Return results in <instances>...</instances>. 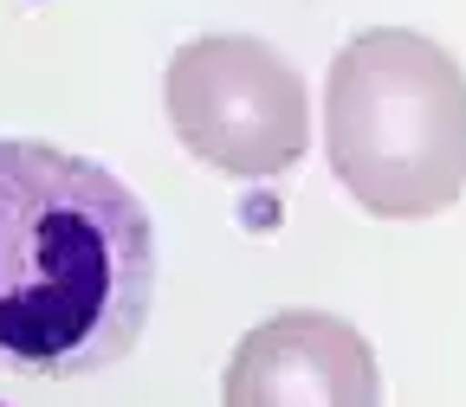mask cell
<instances>
[{
  "mask_svg": "<svg viewBox=\"0 0 466 407\" xmlns=\"http://www.w3.org/2000/svg\"><path fill=\"white\" fill-rule=\"evenodd\" d=\"M156 304V226L110 168L0 143V375L72 382L124 362Z\"/></svg>",
  "mask_w": 466,
  "mask_h": 407,
  "instance_id": "6da1fadb",
  "label": "cell"
},
{
  "mask_svg": "<svg viewBox=\"0 0 466 407\" xmlns=\"http://www.w3.org/2000/svg\"><path fill=\"white\" fill-rule=\"evenodd\" d=\"M330 174L376 220H434L466 188V72L408 26L357 33L324 78Z\"/></svg>",
  "mask_w": 466,
  "mask_h": 407,
  "instance_id": "7a4b0ae2",
  "label": "cell"
},
{
  "mask_svg": "<svg viewBox=\"0 0 466 407\" xmlns=\"http://www.w3.org/2000/svg\"><path fill=\"white\" fill-rule=\"evenodd\" d=\"M162 110L195 162L240 182L285 174L311 149V91L299 65L247 33H208L175 45L162 72Z\"/></svg>",
  "mask_w": 466,
  "mask_h": 407,
  "instance_id": "3957f363",
  "label": "cell"
},
{
  "mask_svg": "<svg viewBox=\"0 0 466 407\" xmlns=\"http://www.w3.org/2000/svg\"><path fill=\"white\" fill-rule=\"evenodd\" d=\"M227 407H382V369L357 323L279 311L240 336L220 382Z\"/></svg>",
  "mask_w": 466,
  "mask_h": 407,
  "instance_id": "277c9868",
  "label": "cell"
}]
</instances>
